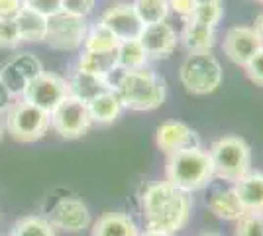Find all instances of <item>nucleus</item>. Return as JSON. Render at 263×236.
Returning a JSON list of instances; mask_svg holds the SVG:
<instances>
[{
    "label": "nucleus",
    "mask_w": 263,
    "mask_h": 236,
    "mask_svg": "<svg viewBox=\"0 0 263 236\" xmlns=\"http://www.w3.org/2000/svg\"><path fill=\"white\" fill-rule=\"evenodd\" d=\"M155 144L163 154L171 156V154L181 152V150L200 146V138L189 124L179 122V120H167V122L157 126Z\"/></svg>",
    "instance_id": "nucleus-14"
},
{
    "label": "nucleus",
    "mask_w": 263,
    "mask_h": 236,
    "mask_svg": "<svg viewBox=\"0 0 263 236\" xmlns=\"http://www.w3.org/2000/svg\"><path fill=\"white\" fill-rule=\"evenodd\" d=\"M246 73H248V77L252 79L255 85H259L263 87V47L255 53V56L248 61V65H246Z\"/></svg>",
    "instance_id": "nucleus-32"
},
{
    "label": "nucleus",
    "mask_w": 263,
    "mask_h": 236,
    "mask_svg": "<svg viewBox=\"0 0 263 236\" xmlns=\"http://www.w3.org/2000/svg\"><path fill=\"white\" fill-rule=\"evenodd\" d=\"M20 44L16 20H0V49H16Z\"/></svg>",
    "instance_id": "nucleus-30"
},
{
    "label": "nucleus",
    "mask_w": 263,
    "mask_h": 236,
    "mask_svg": "<svg viewBox=\"0 0 263 236\" xmlns=\"http://www.w3.org/2000/svg\"><path fill=\"white\" fill-rule=\"evenodd\" d=\"M90 236H140V228L130 214L110 211L92 223Z\"/></svg>",
    "instance_id": "nucleus-17"
},
{
    "label": "nucleus",
    "mask_w": 263,
    "mask_h": 236,
    "mask_svg": "<svg viewBox=\"0 0 263 236\" xmlns=\"http://www.w3.org/2000/svg\"><path fill=\"white\" fill-rule=\"evenodd\" d=\"M195 2H209V0H195ZM216 2H222V0H216Z\"/></svg>",
    "instance_id": "nucleus-40"
},
{
    "label": "nucleus",
    "mask_w": 263,
    "mask_h": 236,
    "mask_svg": "<svg viewBox=\"0 0 263 236\" xmlns=\"http://www.w3.org/2000/svg\"><path fill=\"white\" fill-rule=\"evenodd\" d=\"M22 8V0H0V20H16Z\"/></svg>",
    "instance_id": "nucleus-34"
},
{
    "label": "nucleus",
    "mask_w": 263,
    "mask_h": 236,
    "mask_svg": "<svg viewBox=\"0 0 263 236\" xmlns=\"http://www.w3.org/2000/svg\"><path fill=\"white\" fill-rule=\"evenodd\" d=\"M252 28L255 30V34L259 35V40L263 42V12H261V14H257V16H255V22H253Z\"/></svg>",
    "instance_id": "nucleus-37"
},
{
    "label": "nucleus",
    "mask_w": 263,
    "mask_h": 236,
    "mask_svg": "<svg viewBox=\"0 0 263 236\" xmlns=\"http://www.w3.org/2000/svg\"><path fill=\"white\" fill-rule=\"evenodd\" d=\"M142 213L147 228L175 234L191 221L193 199L189 193L173 187L169 181H157L147 185L143 191Z\"/></svg>",
    "instance_id": "nucleus-1"
},
{
    "label": "nucleus",
    "mask_w": 263,
    "mask_h": 236,
    "mask_svg": "<svg viewBox=\"0 0 263 236\" xmlns=\"http://www.w3.org/2000/svg\"><path fill=\"white\" fill-rule=\"evenodd\" d=\"M10 236H57V230L47 219L28 214L14 223Z\"/></svg>",
    "instance_id": "nucleus-27"
},
{
    "label": "nucleus",
    "mask_w": 263,
    "mask_h": 236,
    "mask_svg": "<svg viewBox=\"0 0 263 236\" xmlns=\"http://www.w3.org/2000/svg\"><path fill=\"white\" fill-rule=\"evenodd\" d=\"M99 22L104 24L120 42L138 40L143 30L142 20L138 18V14L130 2H120V4L110 6L108 10L100 16Z\"/></svg>",
    "instance_id": "nucleus-13"
},
{
    "label": "nucleus",
    "mask_w": 263,
    "mask_h": 236,
    "mask_svg": "<svg viewBox=\"0 0 263 236\" xmlns=\"http://www.w3.org/2000/svg\"><path fill=\"white\" fill-rule=\"evenodd\" d=\"M87 106L88 113H90V118H92V124H102V126L118 120V116L124 111V104H122V99L120 95L116 93V89L92 99L90 102H87Z\"/></svg>",
    "instance_id": "nucleus-21"
},
{
    "label": "nucleus",
    "mask_w": 263,
    "mask_h": 236,
    "mask_svg": "<svg viewBox=\"0 0 263 236\" xmlns=\"http://www.w3.org/2000/svg\"><path fill=\"white\" fill-rule=\"evenodd\" d=\"M214 175L224 181L236 183L252 171V148L240 136H224L209 150Z\"/></svg>",
    "instance_id": "nucleus-4"
},
{
    "label": "nucleus",
    "mask_w": 263,
    "mask_h": 236,
    "mask_svg": "<svg viewBox=\"0 0 263 236\" xmlns=\"http://www.w3.org/2000/svg\"><path fill=\"white\" fill-rule=\"evenodd\" d=\"M202 236H220V234H202Z\"/></svg>",
    "instance_id": "nucleus-41"
},
{
    "label": "nucleus",
    "mask_w": 263,
    "mask_h": 236,
    "mask_svg": "<svg viewBox=\"0 0 263 236\" xmlns=\"http://www.w3.org/2000/svg\"><path fill=\"white\" fill-rule=\"evenodd\" d=\"M138 18L142 20L143 26L157 22H167L169 16V0H134L132 2Z\"/></svg>",
    "instance_id": "nucleus-26"
},
{
    "label": "nucleus",
    "mask_w": 263,
    "mask_h": 236,
    "mask_svg": "<svg viewBox=\"0 0 263 236\" xmlns=\"http://www.w3.org/2000/svg\"><path fill=\"white\" fill-rule=\"evenodd\" d=\"M140 44L143 45L145 53L149 59H165V57L173 56L177 49L179 38L173 26L167 22L147 24L143 26L142 34H140Z\"/></svg>",
    "instance_id": "nucleus-15"
},
{
    "label": "nucleus",
    "mask_w": 263,
    "mask_h": 236,
    "mask_svg": "<svg viewBox=\"0 0 263 236\" xmlns=\"http://www.w3.org/2000/svg\"><path fill=\"white\" fill-rule=\"evenodd\" d=\"M255 2H259V4H263V0H255Z\"/></svg>",
    "instance_id": "nucleus-42"
},
{
    "label": "nucleus",
    "mask_w": 263,
    "mask_h": 236,
    "mask_svg": "<svg viewBox=\"0 0 263 236\" xmlns=\"http://www.w3.org/2000/svg\"><path fill=\"white\" fill-rule=\"evenodd\" d=\"M114 87L120 95L124 108H130L136 113L155 111L167 99L165 79L149 67L120 71V77L114 81Z\"/></svg>",
    "instance_id": "nucleus-2"
},
{
    "label": "nucleus",
    "mask_w": 263,
    "mask_h": 236,
    "mask_svg": "<svg viewBox=\"0 0 263 236\" xmlns=\"http://www.w3.org/2000/svg\"><path fill=\"white\" fill-rule=\"evenodd\" d=\"M69 83V90L73 97L81 99L83 102H90L92 99H97L100 95L114 90V81L104 75H95V73H87L75 67V71L71 73V77L67 79Z\"/></svg>",
    "instance_id": "nucleus-16"
},
{
    "label": "nucleus",
    "mask_w": 263,
    "mask_h": 236,
    "mask_svg": "<svg viewBox=\"0 0 263 236\" xmlns=\"http://www.w3.org/2000/svg\"><path fill=\"white\" fill-rule=\"evenodd\" d=\"M95 4H97V0H63V10L87 18L95 8Z\"/></svg>",
    "instance_id": "nucleus-33"
},
{
    "label": "nucleus",
    "mask_w": 263,
    "mask_h": 236,
    "mask_svg": "<svg viewBox=\"0 0 263 236\" xmlns=\"http://www.w3.org/2000/svg\"><path fill=\"white\" fill-rule=\"evenodd\" d=\"M47 221L51 223L55 230L63 232H83L92 225L90 211L85 203L75 197H63L51 207L47 214Z\"/></svg>",
    "instance_id": "nucleus-11"
},
{
    "label": "nucleus",
    "mask_w": 263,
    "mask_h": 236,
    "mask_svg": "<svg viewBox=\"0 0 263 236\" xmlns=\"http://www.w3.org/2000/svg\"><path fill=\"white\" fill-rule=\"evenodd\" d=\"M24 8L42 14L45 18H51L63 10V0H22Z\"/></svg>",
    "instance_id": "nucleus-31"
},
{
    "label": "nucleus",
    "mask_w": 263,
    "mask_h": 236,
    "mask_svg": "<svg viewBox=\"0 0 263 236\" xmlns=\"http://www.w3.org/2000/svg\"><path fill=\"white\" fill-rule=\"evenodd\" d=\"M224 16V8H222V2L216 0H209V2H197L195 4V10L191 14L189 20H195L198 24H204L210 28H216Z\"/></svg>",
    "instance_id": "nucleus-28"
},
{
    "label": "nucleus",
    "mask_w": 263,
    "mask_h": 236,
    "mask_svg": "<svg viewBox=\"0 0 263 236\" xmlns=\"http://www.w3.org/2000/svg\"><path fill=\"white\" fill-rule=\"evenodd\" d=\"M87 32L88 22L85 16L61 10L59 14L47 18L45 44L55 51H75L79 47H83Z\"/></svg>",
    "instance_id": "nucleus-7"
},
{
    "label": "nucleus",
    "mask_w": 263,
    "mask_h": 236,
    "mask_svg": "<svg viewBox=\"0 0 263 236\" xmlns=\"http://www.w3.org/2000/svg\"><path fill=\"white\" fill-rule=\"evenodd\" d=\"M0 225H2V214H0Z\"/></svg>",
    "instance_id": "nucleus-43"
},
{
    "label": "nucleus",
    "mask_w": 263,
    "mask_h": 236,
    "mask_svg": "<svg viewBox=\"0 0 263 236\" xmlns=\"http://www.w3.org/2000/svg\"><path fill=\"white\" fill-rule=\"evenodd\" d=\"M181 85L186 89V93L204 97L214 90H218L224 79V71L216 57L210 51L206 53H189L179 69Z\"/></svg>",
    "instance_id": "nucleus-5"
},
{
    "label": "nucleus",
    "mask_w": 263,
    "mask_h": 236,
    "mask_svg": "<svg viewBox=\"0 0 263 236\" xmlns=\"http://www.w3.org/2000/svg\"><path fill=\"white\" fill-rule=\"evenodd\" d=\"M116 63H118V71H136V69L147 67L149 57L145 53L143 45L140 44V40H126V42H120L116 49Z\"/></svg>",
    "instance_id": "nucleus-23"
},
{
    "label": "nucleus",
    "mask_w": 263,
    "mask_h": 236,
    "mask_svg": "<svg viewBox=\"0 0 263 236\" xmlns=\"http://www.w3.org/2000/svg\"><path fill=\"white\" fill-rule=\"evenodd\" d=\"M2 136H4V120L0 118V142H2Z\"/></svg>",
    "instance_id": "nucleus-39"
},
{
    "label": "nucleus",
    "mask_w": 263,
    "mask_h": 236,
    "mask_svg": "<svg viewBox=\"0 0 263 236\" xmlns=\"http://www.w3.org/2000/svg\"><path fill=\"white\" fill-rule=\"evenodd\" d=\"M181 42L189 53H206L216 45V28H210L195 20H185Z\"/></svg>",
    "instance_id": "nucleus-20"
},
{
    "label": "nucleus",
    "mask_w": 263,
    "mask_h": 236,
    "mask_svg": "<svg viewBox=\"0 0 263 236\" xmlns=\"http://www.w3.org/2000/svg\"><path fill=\"white\" fill-rule=\"evenodd\" d=\"M236 236H263V213H246L236 221Z\"/></svg>",
    "instance_id": "nucleus-29"
},
{
    "label": "nucleus",
    "mask_w": 263,
    "mask_h": 236,
    "mask_svg": "<svg viewBox=\"0 0 263 236\" xmlns=\"http://www.w3.org/2000/svg\"><path fill=\"white\" fill-rule=\"evenodd\" d=\"M165 177H167L165 181H169L173 187L189 195L202 191L216 177L209 150L197 146L167 156Z\"/></svg>",
    "instance_id": "nucleus-3"
},
{
    "label": "nucleus",
    "mask_w": 263,
    "mask_h": 236,
    "mask_svg": "<svg viewBox=\"0 0 263 236\" xmlns=\"http://www.w3.org/2000/svg\"><path fill=\"white\" fill-rule=\"evenodd\" d=\"M16 26H18V34H20L22 42H28V44L45 42L47 18L42 14L30 10V8H22L20 14L16 16Z\"/></svg>",
    "instance_id": "nucleus-22"
},
{
    "label": "nucleus",
    "mask_w": 263,
    "mask_h": 236,
    "mask_svg": "<svg viewBox=\"0 0 263 236\" xmlns=\"http://www.w3.org/2000/svg\"><path fill=\"white\" fill-rule=\"evenodd\" d=\"M44 73V65L33 53H18L0 67V81L12 99H22L24 90L33 77Z\"/></svg>",
    "instance_id": "nucleus-10"
},
{
    "label": "nucleus",
    "mask_w": 263,
    "mask_h": 236,
    "mask_svg": "<svg viewBox=\"0 0 263 236\" xmlns=\"http://www.w3.org/2000/svg\"><path fill=\"white\" fill-rule=\"evenodd\" d=\"M140 236H173L171 232H163V230H152V228H145V232H140Z\"/></svg>",
    "instance_id": "nucleus-38"
},
{
    "label": "nucleus",
    "mask_w": 263,
    "mask_h": 236,
    "mask_svg": "<svg viewBox=\"0 0 263 236\" xmlns=\"http://www.w3.org/2000/svg\"><path fill=\"white\" fill-rule=\"evenodd\" d=\"M118 45H120V40L112 34L102 22H97L95 26H88L83 49L99 51V53H108V51H116Z\"/></svg>",
    "instance_id": "nucleus-25"
},
{
    "label": "nucleus",
    "mask_w": 263,
    "mask_h": 236,
    "mask_svg": "<svg viewBox=\"0 0 263 236\" xmlns=\"http://www.w3.org/2000/svg\"><path fill=\"white\" fill-rule=\"evenodd\" d=\"M206 207H209L210 213L214 214L216 219H220V221L236 223L241 214H246V209L241 207L234 187L232 189H214L206 197Z\"/></svg>",
    "instance_id": "nucleus-19"
},
{
    "label": "nucleus",
    "mask_w": 263,
    "mask_h": 236,
    "mask_svg": "<svg viewBox=\"0 0 263 236\" xmlns=\"http://www.w3.org/2000/svg\"><path fill=\"white\" fill-rule=\"evenodd\" d=\"M49 120L55 134H59L65 140H77L87 134L92 126L87 102H83L73 95H69L55 106L49 113Z\"/></svg>",
    "instance_id": "nucleus-8"
},
{
    "label": "nucleus",
    "mask_w": 263,
    "mask_h": 236,
    "mask_svg": "<svg viewBox=\"0 0 263 236\" xmlns=\"http://www.w3.org/2000/svg\"><path fill=\"white\" fill-rule=\"evenodd\" d=\"M234 191L246 213H263V171H250L234 183Z\"/></svg>",
    "instance_id": "nucleus-18"
},
{
    "label": "nucleus",
    "mask_w": 263,
    "mask_h": 236,
    "mask_svg": "<svg viewBox=\"0 0 263 236\" xmlns=\"http://www.w3.org/2000/svg\"><path fill=\"white\" fill-rule=\"evenodd\" d=\"M10 95H8V90L4 89V85H2V81H0V111H6L8 106H10Z\"/></svg>",
    "instance_id": "nucleus-36"
},
{
    "label": "nucleus",
    "mask_w": 263,
    "mask_h": 236,
    "mask_svg": "<svg viewBox=\"0 0 263 236\" xmlns=\"http://www.w3.org/2000/svg\"><path fill=\"white\" fill-rule=\"evenodd\" d=\"M51 128L49 113L33 106L24 99H18L6 108L4 116V130L22 144H32L42 140L47 130Z\"/></svg>",
    "instance_id": "nucleus-6"
},
{
    "label": "nucleus",
    "mask_w": 263,
    "mask_h": 236,
    "mask_svg": "<svg viewBox=\"0 0 263 236\" xmlns=\"http://www.w3.org/2000/svg\"><path fill=\"white\" fill-rule=\"evenodd\" d=\"M77 69L87 71V73H95V75L110 77L114 71H118L116 51L99 53V51H87V49H83V53L79 56Z\"/></svg>",
    "instance_id": "nucleus-24"
},
{
    "label": "nucleus",
    "mask_w": 263,
    "mask_h": 236,
    "mask_svg": "<svg viewBox=\"0 0 263 236\" xmlns=\"http://www.w3.org/2000/svg\"><path fill=\"white\" fill-rule=\"evenodd\" d=\"M71 95L69 90V83L67 79H63L57 73H40L37 77H33L28 87L24 90L22 99L26 102H30L33 106L42 108L45 113H51L59 102L67 99Z\"/></svg>",
    "instance_id": "nucleus-9"
},
{
    "label": "nucleus",
    "mask_w": 263,
    "mask_h": 236,
    "mask_svg": "<svg viewBox=\"0 0 263 236\" xmlns=\"http://www.w3.org/2000/svg\"><path fill=\"white\" fill-rule=\"evenodd\" d=\"M261 47H263V42L259 40V35L255 34V30L250 28V26L230 28L226 32V35H224V42H222L224 53L230 57V61H234L236 65H241V67H246L248 61Z\"/></svg>",
    "instance_id": "nucleus-12"
},
{
    "label": "nucleus",
    "mask_w": 263,
    "mask_h": 236,
    "mask_svg": "<svg viewBox=\"0 0 263 236\" xmlns=\"http://www.w3.org/2000/svg\"><path fill=\"white\" fill-rule=\"evenodd\" d=\"M195 4H197L195 0H169V10L175 12L183 20H189L195 10Z\"/></svg>",
    "instance_id": "nucleus-35"
}]
</instances>
